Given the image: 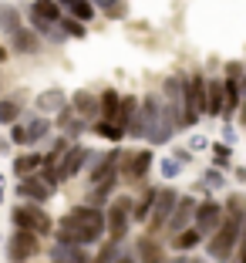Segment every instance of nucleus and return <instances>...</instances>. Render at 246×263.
<instances>
[{
  "instance_id": "39448f33",
  "label": "nucleus",
  "mask_w": 246,
  "mask_h": 263,
  "mask_svg": "<svg viewBox=\"0 0 246 263\" xmlns=\"http://www.w3.org/2000/svg\"><path fill=\"white\" fill-rule=\"evenodd\" d=\"M37 253H41V236L34 230L17 226V230L10 233V240H7V260L24 263V260H34Z\"/></svg>"
},
{
  "instance_id": "aec40b11",
  "label": "nucleus",
  "mask_w": 246,
  "mask_h": 263,
  "mask_svg": "<svg viewBox=\"0 0 246 263\" xmlns=\"http://www.w3.org/2000/svg\"><path fill=\"white\" fill-rule=\"evenodd\" d=\"M206 115H213V118L223 115V78L206 81Z\"/></svg>"
},
{
  "instance_id": "7ed1b4c3",
  "label": "nucleus",
  "mask_w": 246,
  "mask_h": 263,
  "mask_svg": "<svg viewBox=\"0 0 246 263\" xmlns=\"http://www.w3.org/2000/svg\"><path fill=\"white\" fill-rule=\"evenodd\" d=\"M10 223L14 226H24V230H34L37 236H47V233H54V219L44 213V202H21V206H14V213H10Z\"/></svg>"
},
{
  "instance_id": "1a4fd4ad",
  "label": "nucleus",
  "mask_w": 246,
  "mask_h": 263,
  "mask_svg": "<svg viewBox=\"0 0 246 263\" xmlns=\"http://www.w3.org/2000/svg\"><path fill=\"white\" fill-rule=\"evenodd\" d=\"M219 219H223V206L216 199H206V202H196V213H193V226L202 233V236H209V233L219 226Z\"/></svg>"
},
{
  "instance_id": "f8f14e48",
  "label": "nucleus",
  "mask_w": 246,
  "mask_h": 263,
  "mask_svg": "<svg viewBox=\"0 0 246 263\" xmlns=\"http://www.w3.org/2000/svg\"><path fill=\"white\" fill-rule=\"evenodd\" d=\"M51 193H54V189L47 186V182L37 176V172H31V176H21V182H17V196H21V199L47 202V199H51Z\"/></svg>"
},
{
  "instance_id": "72a5a7b5",
  "label": "nucleus",
  "mask_w": 246,
  "mask_h": 263,
  "mask_svg": "<svg viewBox=\"0 0 246 263\" xmlns=\"http://www.w3.org/2000/svg\"><path fill=\"white\" fill-rule=\"evenodd\" d=\"M31 10H37V14H41V17H47V21H58V17L64 14L58 0H34V7H31Z\"/></svg>"
},
{
  "instance_id": "423d86ee",
  "label": "nucleus",
  "mask_w": 246,
  "mask_h": 263,
  "mask_svg": "<svg viewBox=\"0 0 246 263\" xmlns=\"http://www.w3.org/2000/svg\"><path fill=\"white\" fill-rule=\"evenodd\" d=\"M128 226H131V199H128V196H118V199L108 206L105 230L111 233V240H125Z\"/></svg>"
},
{
  "instance_id": "4be33fe9",
  "label": "nucleus",
  "mask_w": 246,
  "mask_h": 263,
  "mask_svg": "<svg viewBox=\"0 0 246 263\" xmlns=\"http://www.w3.org/2000/svg\"><path fill=\"white\" fill-rule=\"evenodd\" d=\"M61 105H68V98H64L61 88H47V91L37 95V111L41 115H51V111H58Z\"/></svg>"
},
{
  "instance_id": "09e8293b",
  "label": "nucleus",
  "mask_w": 246,
  "mask_h": 263,
  "mask_svg": "<svg viewBox=\"0 0 246 263\" xmlns=\"http://www.w3.org/2000/svg\"><path fill=\"white\" fill-rule=\"evenodd\" d=\"M223 139H226V145H230V142H233V139H236V132H233V128H230V125H226V128H223Z\"/></svg>"
},
{
  "instance_id": "393cba45",
  "label": "nucleus",
  "mask_w": 246,
  "mask_h": 263,
  "mask_svg": "<svg viewBox=\"0 0 246 263\" xmlns=\"http://www.w3.org/2000/svg\"><path fill=\"white\" fill-rule=\"evenodd\" d=\"M155 196H159V189H145V193L139 196V202H131V219H135V223H145V219H148Z\"/></svg>"
},
{
  "instance_id": "2f4dec72",
  "label": "nucleus",
  "mask_w": 246,
  "mask_h": 263,
  "mask_svg": "<svg viewBox=\"0 0 246 263\" xmlns=\"http://www.w3.org/2000/svg\"><path fill=\"white\" fill-rule=\"evenodd\" d=\"M118 101H122V95H118L115 88H108V91H101V98H98V111H101V118H115V111H118Z\"/></svg>"
},
{
  "instance_id": "c756f323",
  "label": "nucleus",
  "mask_w": 246,
  "mask_h": 263,
  "mask_svg": "<svg viewBox=\"0 0 246 263\" xmlns=\"http://www.w3.org/2000/svg\"><path fill=\"white\" fill-rule=\"evenodd\" d=\"M135 260H162V247L152 236H142V240L135 243Z\"/></svg>"
},
{
  "instance_id": "4c0bfd02",
  "label": "nucleus",
  "mask_w": 246,
  "mask_h": 263,
  "mask_svg": "<svg viewBox=\"0 0 246 263\" xmlns=\"http://www.w3.org/2000/svg\"><path fill=\"white\" fill-rule=\"evenodd\" d=\"M230 159H233L230 145H213V162H216V169H226V165H230Z\"/></svg>"
},
{
  "instance_id": "49530a36",
  "label": "nucleus",
  "mask_w": 246,
  "mask_h": 263,
  "mask_svg": "<svg viewBox=\"0 0 246 263\" xmlns=\"http://www.w3.org/2000/svg\"><path fill=\"white\" fill-rule=\"evenodd\" d=\"M172 159H179V162H189V159H193V148H189V152H185V148H176V155H172Z\"/></svg>"
},
{
  "instance_id": "ea45409f",
  "label": "nucleus",
  "mask_w": 246,
  "mask_h": 263,
  "mask_svg": "<svg viewBox=\"0 0 246 263\" xmlns=\"http://www.w3.org/2000/svg\"><path fill=\"white\" fill-rule=\"evenodd\" d=\"M223 182H226V179H223V172H219V169H209L206 179H202V186H206V189H223Z\"/></svg>"
},
{
  "instance_id": "c03bdc74",
  "label": "nucleus",
  "mask_w": 246,
  "mask_h": 263,
  "mask_svg": "<svg viewBox=\"0 0 246 263\" xmlns=\"http://www.w3.org/2000/svg\"><path fill=\"white\" fill-rule=\"evenodd\" d=\"M189 148H193V152H202V148H209V142L202 139V135H196V139L189 142Z\"/></svg>"
},
{
  "instance_id": "2eb2a0df",
  "label": "nucleus",
  "mask_w": 246,
  "mask_h": 263,
  "mask_svg": "<svg viewBox=\"0 0 246 263\" xmlns=\"http://www.w3.org/2000/svg\"><path fill=\"white\" fill-rule=\"evenodd\" d=\"M7 37H10V51H17V54H37L41 51V41H37V31H34V27H24L21 24Z\"/></svg>"
},
{
  "instance_id": "58836bf2",
  "label": "nucleus",
  "mask_w": 246,
  "mask_h": 263,
  "mask_svg": "<svg viewBox=\"0 0 246 263\" xmlns=\"http://www.w3.org/2000/svg\"><path fill=\"white\" fill-rule=\"evenodd\" d=\"M159 169H162V176H165V179H176L179 172H182V162H179V159H162Z\"/></svg>"
},
{
  "instance_id": "c9c22d12",
  "label": "nucleus",
  "mask_w": 246,
  "mask_h": 263,
  "mask_svg": "<svg viewBox=\"0 0 246 263\" xmlns=\"http://www.w3.org/2000/svg\"><path fill=\"white\" fill-rule=\"evenodd\" d=\"M68 14L71 17H78V21H91V17H94V4H91V0H74V4H71V7H68Z\"/></svg>"
},
{
  "instance_id": "dca6fc26",
  "label": "nucleus",
  "mask_w": 246,
  "mask_h": 263,
  "mask_svg": "<svg viewBox=\"0 0 246 263\" xmlns=\"http://www.w3.org/2000/svg\"><path fill=\"white\" fill-rule=\"evenodd\" d=\"M47 260H54V263H88V253H85V247H81V243H64V240H58L51 250H47Z\"/></svg>"
},
{
  "instance_id": "e433bc0d",
  "label": "nucleus",
  "mask_w": 246,
  "mask_h": 263,
  "mask_svg": "<svg viewBox=\"0 0 246 263\" xmlns=\"http://www.w3.org/2000/svg\"><path fill=\"white\" fill-rule=\"evenodd\" d=\"M226 213H230V216H239V219H246V196H239V193L226 196Z\"/></svg>"
},
{
  "instance_id": "f03ea898",
  "label": "nucleus",
  "mask_w": 246,
  "mask_h": 263,
  "mask_svg": "<svg viewBox=\"0 0 246 263\" xmlns=\"http://www.w3.org/2000/svg\"><path fill=\"white\" fill-rule=\"evenodd\" d=\"M206 115V78L193 74L185 78V95H182V128H193Z\"/></svg>"
},
{
  "instance_id": "0eeeda50",
  "label": "nucleus",
  "mask_w": 246,
  "mask_h": 263,
  "mask_svg": "<svg viewBox=\"0 0 246 263\" xmlns=\"http://www.w3.org/2000/svg\"><path fill=\"white\" fill-rule=\"evenodd\" d=\"M71 216H74L78 223L88 230V240H91V243H98L101 236H105V213H101V206L85 202V206H74V209H71Z\"/></svg>"
},
{
  "instance_id": "9d476101",
  "label": "nucleus",
  "mask_w": 246,
  "mask_h": 263,
  "mask_svg": "<svg viewBox=\"0 0 246 263\" xmlns=\"http://www.w3.org/2000/svg\"><path fill=\"white\" fill-rule=\"evenodd\" d=\"M88 155H91V152H88L85 145H68V152L58 159V172H61V182H64V179H74L78 172L85 169V165H88Z\"/></svg>"
},
{
  "instance_id": "473e14b6",
  "label": "nucleus",
  "mask_w": 246,
  "mask_h": 263,
  "mask_svg": "<svg viewBox=\"0 0 246 263\" xmlns=\"http://www.w3.org/2000/svg\"><path fill=\"white\" fill-rule=\"evenodd\" d=\"M94 132H98L101 139H108V142H122L125 139V128L118 122H111V118H105V122H94Z\"/></svg>"
},
{
  "instance_id": "6ab92c4d",
  "label": "nucleus",
  "mask_w": 246,
  "mask_h": 263,
  "mask_svg": "<svg viewBox=\"0 0 246 263\" xmlns=\"http://www.w3.org/2000/svg\"><path fill=\"white\" fill-rule=\"evenodd\" d=\"M118 189V176H108V179H98V182H91V193H88V202L91 206H105L111 196H115Z\"/></svg>"
},
{
  "instance_id": "a211bd4d",
  "label": "nucleus",
  "mask_w": 246,
  "mask_h": 263,
  "mask_svg": "<svg viewBox=\"0 0 246 263\" xmlns=\"http://www.w3.org/2000/svg\"><path fill=\"white\" fill-rule=\"evenodd\" d=\"M71 108H74V115H81V118H101V111H98V95H91V91H74Z\"/></svg>"
},
{
  "instance_id": "5fc2aeb1",
  "label": "nucleus",
  "mask_w": 246,
  "mask_h": 263,
  "mask_svg": "<svg viewBox=\"0 0 246 263\" xmlns=\"http://www.w3.org/2000/svg\"><path fill=\"white\" fill-rule=\"evenodd\" d=\"M4 58H7V51H4V47H0V61H4Z\"/></svg>"
},
{
  "instance_id": "ddd939ff",
  "label": "nucleus",
  "mask_w": 246,
  "mask_h": 263,
  "mask_svg": "<svg viewBox=\"0 0 246 263\" xmlns=\"http://www.w3.org/2000/svg\"><path fill=\"white\" fill-rule=\"evenodd\" d=\"M54 236H58V240H64V243H81V247H91V240H88V230L78 223L71 213L58 219V226H54Z\"/></svg>"
},
{
  "instance_id": "4d7b16f0",
  "label": "nucleus",
  "mask_w": 246,
  "mask_h": 263,
  "mask_svg": "<svg viewBox=\"0 0 246 263\" xmlns=\"http://www.w3.org/2000/svg\"><path fill=\"white\" fill-rule=\"evenodd\" d=\"M243 122H246V118H243Z\"/></svg>"
},
{
  "instance_id": "f704fd0d",
  "label": "nucleus",
  "mask_w": 246,
  "mask_h": 263,
  "mask_svg": "<svg viewBox=\"0 0 246 263\" xmlns=\"http://www.w3.org/2000/svg\"><path fill=\"white\" fill-rule=\"evenodd\" d=\"M58 24L64 27V34H68V37H85V34H88L85 31V21H78V17H71V14L68 17L61 14V17H58Z\"/></svg>"
},
{
  "instance_id": "37998d69",
  "label": "nucleus",
  "mask_w": 246,
  "mask_h": 263,
  "mask_svg": "<svg viewBox=\"0 0 246 263\" xmlns=\"http://www.w3.org/2000/svg\"><path fill=\"white\" fill-rule=\"evenodd\" d=\"M243 64H239V61H230V64H226V78H239V74H243Z\"/></svg>"
},
{
  "instance_id": "cd10ccee",
  "label": "nucleus",
  "mask_w": 246,
  "mask_h": 263,
  "mask_svg": "<svg viewBox=\"0 0 246 263\" xmlns=\"http://www.w3.org/2000/svg\"><path fill=\"white\" fill-rule=\"evenodd\" d=\"M199 240H202V233L196 230L193 223H189L185 230H179V233H176V240H172V247H176V250H193V247H199Z\"/></svg>"
},
{
  "instance_id": "4468645a",
  "label": "nucleus",
  "mask_w": 246,
  "mask_h": 263,
  "mask_svg": "<svg viewBox=\"0 0 246 263\" xmlns=\"http://www.w3.org/2000/svg\"><path fill=\"white\" fill-rule=\"evenodd\" d=\"M193 213H196V199L193 196H179L172 213H169V219H165V230H172V233L185 230V226L193 223Z\"/></svg>"
},
{
  "instance_id": "9b49d317",
  "label": "nucleus",
  "mask_w": 246,
  "mask_h": 263,
  "mask_svg": "<svg viewBox=\"0 0 246 263\" xmlns=\"http://www.w3.org/2000/svg\"><path fill=\"white\" fill-rule=\"evenodd\" d=\"M118 159H122V152L118 148H111V152L105 155H88V162H91V172H88V182H98V179H108V176H118Z\"/></svg>"
},
{
  "instance_id": "6e6d98bb",
  "label": "nucleus",
  "mask_w": 246,
  "mask_h": 263,
  "mask_svg": "<svg viewBox=\"0 0 246 263\" xmlns=\"http://www.w3.org/2000/svg\"><path fill=\"white\" fill-rule=\"evenodd\" d=\"M0 199H4V182H0Z\"/></svg>"
},
{
  "instance_id": "f257e3e1",
  "label": "nucleus",
  "mask_w": 246,
  "mask_h": 263,
  "mask_svg": "<svg viewBox=\"0 0 246 263\" xmlns=\"http://www.w3.org/2000/svg\"><path fill=\"white\" fill-rule=\"evenodd\" d=\"M239 233H243V219H239V216H230V213H223L219 226H216V230L209 233L206 253L213 256V260H230V256L236 253Z\"/></svg>"
},
{
  "instance_id": "a878e982",
  "label": "nucleus",
  "mask_w": 246,
  "mask_h": 263,
  "mask_svg": "<svg viewBox=\"0 0 246 263\" xmlns=\"http://www.w3.org/2000/svg\"><path fill=\"white\" fill-rule=\"evenodd\" d=\"M21 24H24V17H21V10H17L14 4H0V34L17 31Z\"/></svg>"
},
{
  "instance_id": "8fccbe9b",
  "label": "nucleus",
  "mask_w": 246,
  "mask_h": 263,
  "mask_svg": "<svg viewBox=\"0 0 246 263\" xmlns=\"http://www.w3.org/2000/svg\"><path fill=\"white\" fill-rule=\"evenodd\" d=\"M91 4H94V7H101V10H105V7H111L115 0H91Z\"/></svg>"
},
{
  "instance_id": "bb28decb",
  "label": "nucleus",
  "mask_w": 246,
  "mask_h": 263,
  "mask_svg": "<svg viewBox=\"0 0 246 263\" xmlns=\"http://www.w3.org/2000/svg\"><path fill=\"white\" fill-rule=\"evenodd\" d=\"M115 260H135V256L122 247V240L105 243V247H101V253H98V263H115Z\"/></svg>"
},
{
  "instance_id": "3c124183",
  "label": "nucleus",
  "mask_w": 246,
  "mask_h": 263,
  "mask_svg": "<svg viewBox=\"0 0 246 263\" xmlns=\"http://www.w3.org/2000/svg\"><path fill=\"white\" fill-rule=\"evenodd\" d=\"M236 179H239V182L246 186V169H236Z\"/></svg>"
},
{
  "instance_id": "6e6552de",
  "label": "nucleus",
  "mask_w": 246,
  "mask_h": 263,
  "mask_svg": "<svg viewBox=\"0 0 246 263\" xmlns=\"http://www.w3.org/2000/svg\"><path fill=\"white\" fill-rule=\"evenodd\" d=\"M176 199H179L176 189H159V196H155V202H152V213H148V233L165 230V219H169Z\"/></svg>"
},
{
  "instance_id": "603ef678",
  "label": "nucleus",
  "mask_w": 246,
  "mask_h": 263,
  "mask_svg": "<svg viewBox=\"0 0 246 263\" xmlns=\"http://www.w3.org/2000/svg\"><path fill=\"white\" fill-rule=\"evenodd\" d=\"M58 4H61V10H68L71 4H74V0H58Z\"/></svg>"
},
{
  "instance_id": "5701e85b",
  "label": "nucleus",
  "mask_w": 246,
  "mask_h": 263,
  "mask_svg": "<svg viewBox=\"0 0 246 263\" xmlns=\"http://www.w3.org/2000/svg\"><path fill=\"white\" fill-rule=\"evenodd\" d=\"M24 132H27V145H34V142H41L47 132H51V118L27 115V122H24Z\"/></svg>"
},
{
  "instance_id": "7c9ffc66",
  "label": "nucleus",
  "mask_w": 246,
  "mask_h": 263,
  "mask_svg": "<svg viewBox=\"0 0 246 263\" xmlns=\"http://www.w3.org/2000/svg\"><path fill=\"white\" fill-rule=\"evenodd\" d=\"M135 108H139V101L131 98V95H125V98L118 101V111H115V118H111V122H118L122 128H128V122L135 118Z\"/></svg>"
},
{
  "instance_id": "b1692460",
  "label": "nucleus",
  "mask_w": 246,
  "mask_h": 263,
  "mask_svg": "<svg viewBox=\"0 0 246 263\" xmlns=\"http://www.w3.org/2000/svg\"><path fill=\"white\" fill-rule=\"evenodd\" d=\"M44 162V155L41 152H24V155H17L14 159V176L21 179V176H31V172H37V165Z\"/></svg>"
},
{
  "instance_id": "a18cd8bd",
  "label": "nucleus",
  "mask_w": 246,
  "mask_h": 263,
  "mask_svg": "<svg viewBox=\"0 0 246 263\" xmlns=\"http://www.w3.org/2000/svg\"><path fill=\"white\" fill-rule=\"evenodd\" d=\"M236 247H239V253H236V260H243V263H246V230H243V233H239V243H236Z\"/></svg>"
},
{
  "instance_id": "864d4df0",
  "label": "nucleus",
  "mask_w": 246,
  "mask_h": 263,
  "mask_svg": "<svg viewBox=\"0 0 246 263\" xmlns=\"http://www.w3.org/2000/svg\"><path fill=\"white\" fill-rule=\"evenodd\" d=\"M0 152H7V142H4V139H0Z\"/></svg>"
},
{
  "instance_id": "c85d7f7f",
  "label": "nucleus",
  "mask_w": 246,
  "mask_h": 263,
  "mask_svg": "<svg viewBox=\"0 0 246 263\" xmlns=\"http://www.w3.org/2000/svg\"><path fill=\"white\" fill-rule=\"evenodd\" d=\"M24 115V105L21 98H0V125H10Z\"/></svg>"
},
{
  "instance_id": "de8ad7c7",
  "label": "nucleus",
  "mask_w": 246,
  "mask_h": 263,
  "mask_svg": "<svg viewBox=\"0 0 246 263\" xmlns=\"http://www.w3.org/2000/svg\"><path fill=\"white\" fill-rule=\"evenodd\" d=\"M236 88H239V98H243V101H246V71H243V74H239V78H236Z\"/></svg>"
},
{
  "instance_id": "20e7f679",
  "label": "nucleus",
  "mask_w": 246,
  "mask_h": 263,
  "mask_svg": "<svg viewBox=\"0 0 246 263\" xmlns=\"http://www.w3.org/2000/svg\"><path fill=\"white\" fill-rule=\"evenodd\" d=\"M162 105H165V98H159V95H145V98L139 101V108H135V118H131L128 128H125V135H131V139H145L148 132H152L155 118H159Z\"/></svg>"
},
{
  "instance_id": "f3484780",
  "label": "nucleus",
  "mask_w": 246,
  "mask_h": 263,
  "mask_svg": "<svg viewBox=\"0 0 246 263\" xmlns=\"http://www.w3.org/2000/svg\"><path fill=\"white\" fill-rule=\"evenodd\" d=\"M152 162H155V155L148 152V148H142V152H131L128 159H125V165H122V172H125V179H145L148 176V169H152Z\"/></svg>"
},
{
  "instance_id": "79ce46f5",
  "label": "nucleus",
  "mask_w": 246,
  "mask_h": 263,
  "mask_svg": "<svg viewBox=\"0 0 246 263\" xmlns=\"http://www.w3.org/2000/svg\"><path fill=\"white\" fill-rule=\"evenodd\" d=\"M105 14H108V21H125V14H128V10H125L122 0H115L111 7H105Z\"/></svg>"
},
{
  "instance_id": "412c9836",
  "label": "nucleus",
  "mask_w": 246,
  "mask_h": 263,
  "mask_svg": "<svg viewBox=\"0 0 246 263\" xmlns=\"http://www.w3.org/2000/svg\"><path fill=\"white\" fill-rule=\"evenodd\" d=\"M239 105H243V98H239L236 78H223V115H219V118H233Z\"/></svg>"
},
{
  "instance_id": "a19ab883",
  "label": "nucleus",
  "mask_w": 246,
  "mask_h": 263,
  "mask_svg": "<svg viewBox=\"0 0 246 263\" xmlns=\"http://www.w3.org/2000/svg\"><path fill=\"white\" fill-rule=\"evenodd\" d=\"M10 139H14L17 145H27V132H24L21 118H17V122H10Z\"/></svg>"
}]
</instances>
